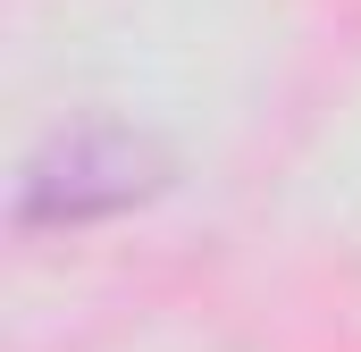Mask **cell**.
<instances>
[{
    "label": "cell",
    "mask_w": 361,
    "mask_h": 352,
    "mask_svg": "<svg viewBox=\"0 0 361 352\" xmlns=\"http://www.w3.org/2000/svg\"><path fill=\"white\" fill-rule=\"evenodd\" d=\"M152 184H160L152 143H135L118 126H76L25 168L17 210H25V227H85V218H109V210H135Z\"/></svg>",
    "instance_id": "cell-1"
}]
</instances>
